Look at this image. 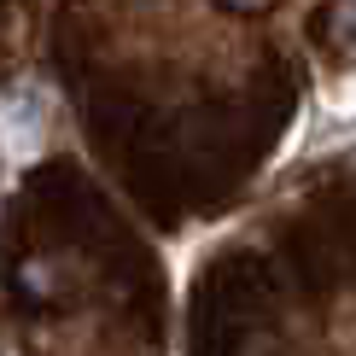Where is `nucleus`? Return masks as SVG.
Returning a JSON list of instances; mask_svg holds the SVG:
<instances>
[{
    "label": "nucleus",
    "mask_w": 356,
    "mask_h": 356,
    "mask_svg": "<svg viewBox=\"0 0 356 356\" xmlns=\"http://www.w3.org/2000/svg\"><path fill=\"white\" fill-rule=\"evenodd\" d=\"M222 6H228V12H263L269 0H222Z\"/></svg>",
    "instance_id": "f03ea898"
},
{
    "label": "nucleus",
    "mask_w": 356,
    "mask_h": 356,
    "mask_svg": "<svg viewBox=\"0 0 356 356\" xmlns=\"http://www.w3.org/2000/svg\"><path fill=\"white\" fill-rule=\"evenodd\" d=\"M327 41L345 58H356V0H333V12H327Z\"/></svg>",
    "instance_id": "f257e3e1"
}]
</instances>
